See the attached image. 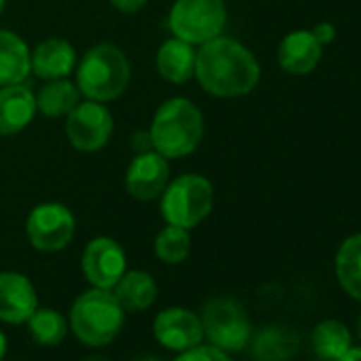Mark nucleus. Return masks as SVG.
I'll return each instance as SVG.
<instances>
[{
    "label": "nucleus",
    "mask_w": 361,
    "mask_h": 361,
    "mask_svg": "<svg viewBox=\"0 0 361 361\" xmlns=\"http://www.w3.org/2000/svg\"><path fill=\"white\" fill-rule=\"evenodd\" d=\"M255 56L230 37H215L196 49V73L200 87L217 98H238L259 83Z\"/></svg>",
    "instance_id": "1"
},
{
    "label": "nucleus",
    "mask_w": 361,
    "mask_h": 361,
    "mask_svg": "<svg viewBox=\"0 0 361 361\" xmlns=\"http://www.w3.org/2000/svg\"><path fill=\"white\" fill-rule=\"evenodd\" d=\"M147 132L153 151L166 159H180L200 147L204 136V115L192 100L174 96L159 104Z\"/></svg>",
    "instance_id": "2"
},
{
    "label": "nucleus",
    "mask_w": 361,
    "mask_h": 361,
    "mask_svg": "<svg viewBox=\"0 0 361 361\" xmlns=\"http://www.w3.org/2000/svg\"><path fill=\"white\" fill-rule=\"evenodd\" d=\"M130 77L132 68L126 54L111 43H100L92 47L77 64L75 83L83 98L111 102L126 92Z\"/></svg>",
    "instance_id": "3"
},
{
    "label": "nucleus",
    "mask_w": 361,
    "mask_h": 361,
    "mask_svg": "<svg viewBox=\"0 0 361 361\" xmlns=\"http://www.w3.org/2000/svg\"><path fill=\"white\" fill-rule=\"evenodd\" d=\"M71 327L83 344L106 346L123 327V308L111 289L94 287L75 300L71 308Z\"/></svg>",
    "instance_id": "4"
},
{
    "label": "nucleus",
    "mask_w": 361,
    "mask_h": 361,
    "mask_svg": "<svg viewBox=\"0 0 361 361\" xmlns=\"http://www.w3.org/2000/svg\"><path fill=\"white\" fill-rule=\"evenodd\" d=\"M159 198V209L166 224L192 230L211 215L215 190L202 174H180L168 180Z\"/></svg>",
    "instance_id": "5"
},
{
    "label": "nucleus",
    "mask_w": 361,
    "mask_h": 361,
    "mask_svg": "<svg viewBox=\"0 0 361 361\" xmlns=\"http://www.w3.org/2000/svg\"><path fill=\"white\" fill-rule=\"evenodd\" d=\"M226 20V0H174L168 28L176 39L200 47L224 32Z\"/></svg>",
    "instance_id": "6"
},
{
    "label": "nucleus",
    "mask_w": 361,
    "mask_h": 361,
    "mask_svg": "<svg viewBox=\"0 0 361 361\" xmlns=\"http://www.w3.org/2000/svg\"><path fill=\"white\" fill-rule=\"evenodd\" d=\"M200 321L211 344L226 353H238L251 340V323L247 310L234 298L221 295L209 300L202 308Z\"/></svg>",
    "instance_id": "7"
},
{
    "label": "nucleus",
    "mask_w": 361,
    "mask_h": 361,
    "mask_svg": "<svg viewBox=\"0 0 361 361\" xmlns=\"http://www.w3.org/2000/svg\"><path fill=\"white\" fill-rule=\"evenodd\" d=\"M75 215L62 202H43L35 207L26 221V234L35 249L43 253L62 251L75 236Z\"/></svg>",
    "instance_id": "8"
},
{
    "label": "nucleus",
    "mask_w": 361,
    "mask_h": 361,
    "mask_svg": "<svg viewBox=\"0 0 361 361\" xmlns=\"http://www.w3.org/2000/svg\"><path fill=\"white\" fill-rule=\"evenodd\" d=\"M64 130L68 142L77 151L94 153L109 142L113 134V115L104 106V102L85 98L66 115Z\"/></svg>",
    "instance_id": "9"
},
{
    "label": "nucleus",
    "mask_w": 361,
    "mask_h": 361,
    "mask_svg": "<svg viewBox=\"0 0 361 361\" xmlns=\"http://www.w3.org/2000/svg\"><path fill=\"white\" fill-rule=\"evenodd\" d=\"M126 251L121 245L109 236H98L94 238L81 257V270L83 276L100 289H113L115 283L123 276L126 272Z\"/></svg>",
    "instance_id": "10"
},
{
    "label": "nucleus",
    "mask_w": 361,
    "mask_h": 361,
    "mask_svg": "<svg viewBox=\"0 0 361 361\" xmlns=\"http://www.w3.org/2000/svg\"><path fill=\"white\" fill-rule=\"evenodd\" d=\"M170 180V166L157 151L136 153L126 172V190L132 198L149 202L161 196Z\"/></svg>",
    "instance_id": "11"
},
{
    "label": "nucleus",
    "mask_w": 361,
    "mask_h": 361,
    "mask_svg": "<svg viewBox=\"0 0 361 361\" xmlns=\"http://www.w3.org/2000/svg\"><path fill=\"white\" fill-rule=\"evenodd\" d=\"M153 334L161 346L178 353L198 346L204 338L200 317L188 308H178V306L166 308L155 317Z\"/></svg>",
    "instance_id": "12"
},
{
    "label": "nucleus",
    "mask_w": 361,
    "mask_h": 361,
    "mask_svg": "<svg viewBox=\"0 0 361 361\" xmlns=\"http://www.w3.org/2000/svg\"><path fill=\"white\" fill-rule=\"evenodd\" d=\"M39 308V295L28 276L20 272H0V319L20 325Z\"/></svg>",
    "instance_id": "13"
},
{
    "label": "nucleus",
    "mask_w": 361,
    "mask_h": 361,
    "mask_svg": "<svg viewBox=\"0 0 361 361\" xmlns=\"http://www.w3.org/2000/svg\"><path fill=\"white\" fill-rule=\"evenodd\" d=\"M77 68V51L64 39H45L30 51V73L43 81L68 79Z\"/></svg>",
    "instance_id": "14"
},
{
    "label": "nucleus",
    "mask_w": 361,
    "mask_h": 361,
    "mask_svg": "<svg viewBox=\"0 0 361 361\" xmlns=\"http://www.w3.org/2000/svg\"><path fill=\"white\" fill-rule=\"evenodd\" d=\"M37 115L35 92L24 85L0 87V136H13L26 130Z\"/></svg>",
    "instance_id": "15"
},
{
    "label": "nucleus",
    "mask_w": 361,
    "mask_h": 361,
    "mask_svg": "<svg viewBox=\"0 0 361 361\" xmlns=\"http://www.w3.org/2000/svg\"><path fill=\"white\" fill-rule=\"evenodd\" d=\"M155 68L159 77L168 83H188L196 73V45L176 37L168 39L155 54Z\"/></svg>",
    "instance_id": "16"
},
{
    "label": "nucleus",
    "mask_w": 361,
    "mask_h": 361,
    "mask_svg": "<svg viewBox=\"0 0 361 361\" xmlns=\"http://www.w3.org/2000/svg\"><path fill=\"white\" fill-rule=\"evenodd\" d=\"M321 60V45L310 30L287 35L279 47V64L291 75H308Z\"/></svg>",
    "instance_id": "17"
},
{
    "label": "nucleus",
    "mask_w": 361,
    "mask_h": 361,
    "mask_svg": "<svg viewBox=\"0 0 361 361\" xmlns=\"http://www.w3.org/2000/svg\"><path fill=\"white\" fill-rule=\"evenodd\" d=\"M28 75L30 49L26 41L11 30H0V87L24 83Z\"/></svg>",
    "instance_id": "18"
},
{
    "label": "nucleus",
    "mask_w": 361,
    "mask_h": 361,
    "mask_svg": "<svg viewBox=\"0 0 361 361\" xmlns=\"http://www.w3.org/2000/svg\"><path fill=\"white\" fill-rule=\"evenodd\" d=\"M123 310H147L157 298L155 279L145 270H126L123 276L111 289Z\"/></svg>",
    "instance_id": "19"
},
{
    "label": "nucleus",
    "mask_w": 361,
    "mask_h": 361,
    "mask_svg": "<svg viewBox=\"0 0 361 361\" xmlns=\"http://www.w3.org/2000/svg\"><path fill=\"white\" fill-rule=\"evenodd\" d=\"M35 98H37V111H41L45 117L58 119V117H66L81 102L83 96L77 83L68 79H51L39 87Z\"/></svg>",
    "instance_id": "20"
},
{
    "label": "nucleus",
    "mask_w": 361,
    "mask_h": 361,
    "mask_svg": "<svg viewBox=\"0 0 361 361\" xmlns=\"http://www.w3.org/2000/svg\"><path fill=\"white\" fill-rule=\"evenodd\" d=\"M300 346L298 336L287 327H266L253 340L257 361H289Z\"/></svg>",
    "instance_id": "21"
},
{
    "label": "nucleus",
    "mask_w": 361,
    "mask_h": 361,
    "mask_svg": "<svg viewBox=\"0 0 361 361\" xmlns=\"http://www.w3.org/2000/svg\"><path fill=\"white\" fill-rule=\"evenodd\" d=\"M336 274L342 289L350 298L361 300V234L342 243L336 255Z\"/></svg>",
    "instance_id": "22"
},
{
    "label": "nucleus",
    "mask_w": 361,
    "mask_h": 361,
    "mask_svg": "<svg viewBox=\"0 0 361 361\" xmlns=\"http://www.w3.org/2000/svg\"><path fill=\"white\" fill-rule=\"evenodd\" d=\"M312 348L321 359L338 361L350 348V334L340 321H323L312 329Z\"/></svg>",
    "instance_id": "23"
},
{
    "label": "nucleus",
    "mask_w": 361,
    "mask_h": 361,
    "mask_svg": "<svg viewBox=\"0 0 361 361\" xmlns=\"http://www.w3.org/2000/svg\"><path fill=\"white\" fill-rule=\"evenodd\" d=\"M153 249H155L157 259L164 262V264L174 266V264L185 262L188 255H190V251H192L190 230L166 224V228L155 236Z\"/></svg>",
    "instance_id": "24"
},
{
    "label": "nucleus",
    "mask_w": 361,
    "mask_h": 361,
    "mask_svg": "<svg viewBox=\"0 0 361 361\" xmlns=\"http://www.w3.org/2000/svg\"><path fill=\"white\" fill-rule=\"evenodd\" d=\"M26 323H28L32 340H37L39 344L56 346L68 334L66 319L58 310H51V308H37Z\"/></svg>",
    "instance_id": "25"
},
{
    "label": "nucleus",
    "mask_w": 361,
    "mask_h": 361,
    "mask_svg": "<svg viewBox=\"0 0 361 361\" xmlns=\"http://www.w3.org/2000/svg\"><path fill=\"white\" fill-rule=\"evenodd\" d=\"M174 361H232V357L213 344H207V346L198 344L194 348L183 350Z\"/></svg>",
    "instance_id": "26"
},
{
    "label": "nucleus",
    "mask_w": 361,
    "mask_h": 361,
    "mask_svg": "<svg viewBox=\"0 0 361 361\" xmlns=\"http://www.w3.org/2000/svg\"><path fill=\"white\" fill-rule=\"evenodd\" d=\"M312 35H314V39L319 41V45L323 47V45L334 43V39H336V28H334L331 24L323 22V24H319V26L312 30Z\"/></svg>",
    "instance_id": "27"
},
{
    "label": "nucleus",
    "mask_w": 361,
    "mask_h": 361,
    "mask_svg": "<svg viewBox=\"0 0 361 361\" xmlns=\"http://www.w3.org/2000/svg\"><path fill=\"white\" fill-rule=\"evenodd\" d=\"M109 3L121 13H136L145 7L147 0H109Z\"/></svg>",
    "instance_id": "28"
},
{
    "label": "nucleus",
    "mask_w": 361,
    "mask_h": 361,
    "mask_svg": "<svg viewBox=\"0 0 361 361\" xmlns=\"http://www.w3.org/2000/svg\"><path fill=\"white\" fill-rule=\"evenodd\" d=\"M132 149L136 153H145V151H151L153 145H151V138H149V132H140V134H134L132 136Z\"/></svg>",
    "instance_id": "29"
},
{
    "label": "nucleus",
    "mask_w": 361,
    "mask_h": 361,
    "mask_svg": "<svg viewBox=\"0 0 361 361\" xmlns=\"http://www.w3.org/2000/svg\"><path fill=\"white\" fill-rule=\"evenodd\" d=\"M338 361H361V348H348Z\"/></svg>",
    "instance_id": "30"
},
{
    "label": "nucleus",
    "mask_w": 361,
    "mask_h": 361,
    "mask_svg": "<svg viewBox=\"0 0 361 361\" xmlns=\"http://www.w3.org/2000/svg\"><path fill=\"white\" fill-rule=\"evenodd\" d=\"M5 355H7V338L3 331H0V361L5 359Z\"/></svg>",
    "instance_id": "31"
},
{
    "label": "nucleus",
    "mask_w": 361,
    "mask_h": 361,
    "mask_svg": "<svg viewBox=\"0 0 361 361\" xmlns=\"http://www.w3.org/2000/svg\"><path fill=\"white\" fill-rule=\"evenodd\" d=\"M83 361H106V359H104L102 355H87Z\"/></svg>",
    "instance_id": "32"
},
{
    "label": "nucleus",
    "mask_w": 361,
    "mask_h": 361,
    "mask_svg": "<svg viewBox=\"0 0 361 361\" xmlns=\"http://www.w3.org/2000/svg\"><path fill=\"white\" fill-rule=\"evenodd\" d=\"M5 5H7V0H0V13L5 11Z\"/></svg>",
    "instance_id": "33"
},
{
    "label": "nucleus",
    "mask_w": 361,
    "mask_h": 361,
    "mask_svg": "<svg viewBox=\"0 0 361 361\" xmlns=\"http://www.w3.org/2000/svg\"><path fill=\"white\" fill-rule=\"evenodd\" d=\"M140 361H161V359H155V357H147V359H140Z\"/></svg>",
    "instance_id": "34"
},
{
    "label": "nucleus",
    "mask_w": 361,
    "mask_h": 361,
    "mask_svg": "<svg viewBox=\"0 0 361 361\" xmlns=\"http://www.w3.org/2000/svg\"><path fill=\"white\" fill-rule=\"evenodd\" d=\"M359 331H361V323H359Z\"/></svg>",
    "instance_id": "35"
}]
</instances>
